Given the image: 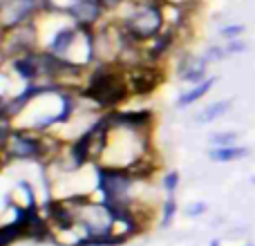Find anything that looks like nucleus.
<instances>
[{
    "mask_svg": "<svg viewBox=\"0 0 255 246\" xmlns=\"http://www.w3.org/2000/svg\"><path fill=\"white\" fill-rule=\"evenodd\" d=\"M226 56H229V54H226V47H220V45H211V47L206 49V54H204V58H206L208 63H213V61H224Z\"/></svg>",
    "mask_w": 255,
    "mask_h": 246,
    "instance_id": "17",
    "label": "nucleus"
},
{
    "mask_svg": "<svg viewBox=\"0 0 255 246\" xmlns=\"http://www.w3.org/2000/svg\"><path fill=\"white\" fill-rule=\"evenodd\" d=\"M202 213H206V204H204V202H199V204H190V206L186 208V215H188V217L202 215Z\"/></svg>",
    "mask_w": 255,
    "mask_h": 246,
    "instance_id": "20",
    "label": "nucleus"
},
{
    "mask_svg": "<svg viewBox=\"0 0 255 246\" xmlns=\"http://www.w3.org/2000/svg\"><path fill=\"white\" fill-rule=\"evenodd\" d=\"M175 213H177V202H175V197H172V195H168L166 202H163V208H161V226H163V229L172 224Z\"/></svg>",
    "mask_w": 255,
    "mask_h": 246,
    "instance_id": "15",
    "label": "nucleus"
},
{
    "mask_svg": "<svg viewBox=\"0 0 255 246\" xmlns=\"http://www.w3.org/2000/svg\"><path fill=\"white\" fill-rule=\"evenodd\" d=\"M238 132H215V134L208 136V141H211L215 148H224V145H235V141H238Z\"/></svg>",
    "mask_w": 255,
    "mask_h": 246,
    "instance_id": "14",
    "label": "nucleus"
},
{
    "mask_svg": "<svg viewBox=\"0 0 255 246\" xmlns=\"http://www.w3.org/2000/svg\"><path fill=\"white\" fill-rule=\"evenodd\" d=\"M97 2L101 4L103 11H112V9L121 7V4H124V0H97Z\"/></svg>",
    "mask_w": 255,
    "mask_h": 246,
    "instance_id": "21",
    "label": "nucleus"
},
{
    "mask_svg": "<svg viewBox=\"0 0 255 246\" xmlns=\"http://www.w3.org/2000/svg\"><path fill=\"white\" fill-rule=\"evenodd\" d=\"M220 34L224 36L226 40H235L244 34V25H226V27H222Z\"/></svg>",
    "mask_w": 255,
    "mask_h": 246,
    "instance_id": "18",
    "label": "nucleus"
},
{
    "mask_svg": "<svg viewBox=\"0 0 255 246\" xmlns=\"http://www.w3.org/2000/svg\"><path fill=\"white\" fill-rule=\"evenodd\" d=\"M211 246H220V240H213V242H211Z\"/></svg>",
    "mask_w": 255,
    "mask_h": 246,
    "instance_id": "22",
    "label": "nucleus"
},
{
    "mask_svg": "<svg viewBox=\"0 0 255 246\" xmlns=\"http://www.w3.org/2000/svg\"><path fill=\"white\" fill-rule=\"evenodd\" d=\"M38 11V0H2V29L11 31L25 25Z\"/></svg>",
    "mask_w": 255,
    "mask_h": 246,
    "instance_id": "5",
    "label": "nucleus"
},
{
    "mask_svg": "<svg viewBox=\"0 0 255 246\" xmlns=\"http://www.w3.org/2000/svg\"><path fill=\"white\" fill-rule=\"evenodd\" d=\"M2 152L13 159H38L43 154V141L25 130H13L2 145Z\"/></svg>",
    "mask_w": 255,
    "mask_h": 246,
    "instance_id": "4",
    "label": "nucleus"
},
{
    "mask_svg": "<svg viewBox=\"0 0 255 246\" xmlns=\"http://www.w3.org/2000/svg\"><path fill=\"white\" fill-rule=\"evenodd\" d=\"M161 72L157 67H148V65H136L130 72V88L134 94H148L161 83Z\"/></svg>",
    "mask_w": 255,
    "mask_h": 246,
    "instance_id": "7",
    "label": "nucleus"
},
{
    "mask_svg": "<svg viewBox=\"0 0 255 246\" xmlns=\"http://www.w3.org/2000/svg\"><path fill=\"white\" fill-rule=\"evenodd\" d=\"M208 157L213 161H220V163H226V161H238V159H244L249 157V150L244 145H224V148H213L208 152Z\"/></svg>",
    "mask_w": 255,
    "mask_h": 246,
    "instance_id": "12",
    "label": "nucleus"
},
{
    "mask_svg": "<svg viewBox=\"0 0 255 246\" xmlns=\"http://www.w3.org/2000/svg\"><path fill=\"white\" fill-rule=\"evenodd\" d=\"M81 36V27L79 29H74V27H63V29H58L56 34H54V38L49 40V52L56 54V56H63L65 58L67 54L72 52V47H74L76 38Z\"/></svg>",
    "mask_w": 255,
    "mask_h": 246,
    "instance_id": "8",
    "label": "nucleus"
},
{
    "mask_svg": "<svg viewBox=\"0 0 255 246\" xmlns=\"http://www.w3.org/2000/svg\"><path fill=\"white\" fill-rule=\"evenodd\" d=\"M11 65L18 72V76H22L25 81H34L38 76H43V61L36 54H29V52L20 54V56H16L11 61Z\"/></svg>",
    "mask_w": 255,
    "mask_h": 246,
    "instance_id": "9",
    "label": "nucleus"
},
{
    "mask_svg": "<svg viewBox=\"0 0 255 246\" xmlns=\"http://www.w3.org/2000/svg\"><path fill=\"white\" fill-rule=\"evenodd\" d=\"M247 246H253V244H247Z\"/></svg>",
    "mask_w": 255,
    "mask_h": 246,
    "instance_id": "24",
    "label": "nucleus"
},
{
    "mask_svg": "<svg viewBox=\"0 0 255 246\" xmlns=\"http://www.w3.org/2000/svg\"><path fill=\"white\" fill-rule=\"evenodd\" d=\"M226 54H242V52H247V43H242L240 38H235V40H226Z\"/></svg>",
    "mask_w": 255,
    "mask_h": 246,
    "instance_id": "19",
    "label": "nucleus"
},
{
    "mask_svg": "<svg viewBox=\"0 0 255 246\" xmlns=\"http://www.w3.org/2000/svg\"><path fill=\"white\" fill-rule=\"evenodd\" d=\"M231 108V99H224V101H215L211 103V106H206L202 112H199L195 119H197V123H213L215 119H220V117H224L226 112H229Z\"/></svg>",
    "mask_w": 255,
    "mask_h": 246,
    "instance_id": "13",
    "label": "nucleus"
},
{
    "mask_svg": "<svg viewBox=\"0 0 255 246\" xmlns=\"http://www.w3.org/2000/svg\"><path fill=\"white\" fill-rule=\"evenodd\" d=\"M206 65H208V61L204 56L202 58H195V56L184 58L179 65V79L186 81V83H193V85L202 83V81L206 79Z\"/></svg>",
    "mask_w": 255,
    "mask_h": 246,
    "instance_id": "10",
    "label": "nucleus"
},
{
    "mask_svg": "<svg viewBox=\"0 0 255 246\" xmlns=\"http://www.w3.org/2000/svg\"><path fill=\"white\" fill-rule=\"evenodd\" d=\"M251 184H255V177H253V179H251Z\"/></svg>",
    "mask_w": 255,
    "mask_h": 246,
    "instance_id": "23",
    "label": "nucleus"
},
{
    "mask_svg": "<svg viewBox=\"0 0 255 246\" xmlns=\"http://www.w3.org/2000/svg\"><path fill=\"white\" fill-rule=\"evenodd\" d=\"M121 29L132 43L154 38L163 29V7L154 0L134 4L121 20Z\"/></svg>",
    "mask_w": 255,
    "mask_h": 246,
    "instance_id": "1",
    "label": "nucleus"
},
{
    "mask_svg": "<svg viewBox=\"0 0 255 246\" xmlns=\"http://www.w3.org/2000/svg\"><path fill=\"white\" fill-rule=\"evenodd\" d=\"M217 83V76H211V79H204L202 83H197L193 90H188V92H184L179 99H177V106L179 108H188V106H193L195 101H199V99L204 97V94L208 92V90L213 88V85Z\"/></svg>",
    "mask_w": 255,
    "mask_h": 246,
    "instance_id": "11",
    "label": "nucleus"
},
{
    "mask_svg": "<svg viewBox=\"0 0 255 246\" xmlns=\"http://www.w3.org/2000/svg\"><path fill=\"white\" fill-rule=\"evenodd\" d=\"M136 177L126 168H99V190L106 197L110 208H128L130 206V190Z\"/></svg>",
    "mask_w": 255,
    "mask_h": 246,
    "instance_id": "3",
    "label": "nucleus"
},
{
    "mask_svg": "<svg viewBox=\"0 0 255 246\" xmlns=\"http://www.w3.org/2000/svg\"><path fill=\"white\" fill-rule=\"evenodd\" d=\"M130 85H128L124 72L115 70V67L101 65L97 72H92L88 83V97L97 101L101 108H112L121 103L130 94Z\"/></svg>",
    "mask_w": 255,
    "mask_h": 246,
    "instance_id": "2",
    "label": "nucleus"
},
{
    "mask_svg": "<svg viewBox=\"0 0 255 246\" xmlns=\"http://www.w3.org/2000/svg\"><path fill=\"white\" fill-rule=\"evenodd\" d=\"M70 13V18L76 22V27H85V29H92L94 22H99L103 9L97 0H72L65 9Z\"/></svg>",
    "mask_w": 255,
    "mask_h": 246,
    "instance_id": "6",
    "label": "nucleus"
},
{
    "mask_svg": "<svg viewBox=\"0 0 255 246\" xmlns=\"http://www.w3.org/2000/svg\"><path fill=\"white\" fill-rule=\"evenodd\" d=\"M161 184H163V190H166L168 195H172L177 190V184H179V172H177V170L166 172V175H163V179H161Z\"/></svg>",
    "mask_w": 255,
    "mask_h": 246,
    "instance_id": "16",
    "label": "nucleus"
}]
</instances>
